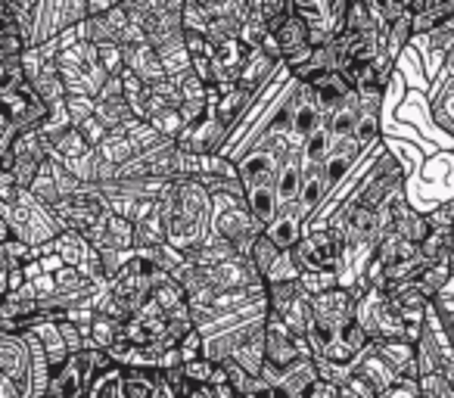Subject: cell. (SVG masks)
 <instances>
[{"label": "cell", "mask_w": 454, "mask_h": 398, "mask_svg": "<svg viewBox=\"0 0 454 398\" xmlns=\"http://www.w3.org/2000/svg\"><path fill=\"white\" fill-rule=\"evenodd\" d=\"M0 377L13 379L22 395L32 398V348L26 336L0 333Z\"/></svg>", "instance_id": "6da1fadb"}, {"label": "cell", "mask_w": 454, "mask_h": 398, "mask_svg": "<svg viewBox=\"0 0 454 398\" xmlns=\"http://www.w3.org/2000/svg\"><path fill=\"white\" fill-rule=\"evenodd\" d=\"M265 355L274 371H286L296 361H302V348H299L296 336L286 330V324L278 315H265Z\"/></svg>", "instance_id": "7a4b0ae2"}, {"label": "cell", "mask_w": 454, "mask_h": 398, "mask_svg": "<svg viewBox=\"0 0 454 398\" xmlns=\"http://www.w3.org/2000/svg\"><path fill=\"white\" fill-rule=\"evenodd\" d=\"M429 106H433V121L448 140H454V78L439 75L429 90Z\"/></svg>", "instance_id": "3957f363"}, {"label": "cell", "mask_w": 454, "mask_h": 398, "mask_svg": "<svg viewBox=\"0 0 454 398\" xmlns=\"http://www.w3.org/2000/svg\"><path fill=\"white\" fill-rule=\"evenodd\" d=\"M317 379H321L317 361L315 358H302V361H296L293 367H286V371H280L278 386H274V389H280L286 398H305Z\"/></svg>", "instance_id": "277c9868"}, {"label": "cell", "mask_w": 454, "mask_h": 398, "mask_svg": "<svg viewBox=\"0 0 454 398\" xmlns=\"http://www.w3.org/2000/svg\"><path fill=\"white\" fill-rule=\"evenodd\" d=\"M268 237H271L284 253H290V249H296L299 243L309 237V222L299 215L296 206H286V209H280L278 222L268 228Z\"/></svg>", "instance_id": "5b68a950"}, {"label": "cell", "mask_w": 454, "mask_h": 398, "mask_svg": "<svg viewBox=\"0 0 454 398\" xmlns=\"http://www.w3.org/2000/svg\"><path fill=\"white\" fill-rule=\"evenodd\" d=\"M305 181H309V168H305L302 162V152H293L290 162L284 165V171H280L278 177V199H280V209H286V206H296L299 196H302V187Z\"/></svg>", "instance_id": "8992f818"}, {"label": "cell", "mask_w": 454, "mask_h": 398, "mask_svg": "<svg viewBox=\"0 0 454 398\" xmlns=\"http://www.w3.org/2000/svg\"><path fill=\"white\" fill-rule=\"evenodd\" d=\"M274 41H278V51H280V59H293L296 53H302L305 47H311L309 41H311V26L302 20V16H296L293 13L290 20L284 22V26L278 28V32L271 35Z\"/></svg>", "instance_id": "52a82bcc"}, {"label": "cell", "mask_w": 454, "mask_h": 398, "mask_svg": "<svg viewBox=\"0 0 454 398\" xmlns=\"http://www.w3.org/2000/svg\"><path fill=\"white\" fill-rule=\"evenodd\" d=\"M88 392H90L88 377H84L82 364L72 358L63 371L53 373L51 392H47V395H51V398H88Z\"/></svg>", "instance_id": "ba28073f"}, {"label": "cell", "mask_w": 454, "mask_h": 398, "mask_svg": "<svg viewBox=\"0 0 454 398\" xmlns=\"http://www.w3.org/2000/svg\"><path fill=\"white\" fill-rule=\"evenodd\" d=\"M340 146H342V140L336 137L333 131H330V125H324V128H317V131L311 134L309 140H305L299 152H302L305 168H324V165H327V159L333 156Z\"/></svg>", "instance_id": "9c48e42d"}, {"label": "cell", "mask_w": 454, "mask_h": 398, "mask_svg": "<svg viewBox=\"0 0 454 398\" xmlns=\"http://www.w3.org/2000/svg\"><path fill=\"white\" fill-rule=\"evenodd\" d=\"M247 209L259 218L265 228H271L280 215V199H278V183H265V187L247 190Z\"/></svg>", "instance_id": "30bf717a"}, {"label": "cell", "mask_w": 454, "mask_h": 398, "mask_svg": "<svg viewBox=\"0 0 454 398\" xmlns=\"http://www.w3.org/2000/svg\"><path fill=\"white\" fill-rule=\"evenodd\" d=\"M53 253L66 261V268H78V271L88 268V261L94 259V246H90L82 234H75V230H66V234L53 243Z\"/></svg>", "instance_id": "8fae6325"}, {"label": "cell", "mask_w": 454, "mask_h": 398, "mask_svg": "<svg viewBox=\"0 0 454 398\" xmlns=\"http://www.w3.org/2000/svg\"><path fill=\"white\" fill-rule=\"evenodd\" d=\"M90 144L82 137V131L78 128H69L66 134H59L57 140H53V150H51V159H57V162L63 165H72V162H82V159L90 156Z\"/></svg>", "instance_id": "7c38bea8"}, {"label": "cell", "mask_w": 454, "mask_h": 398, "mask_svg": "<svg viewBox=\"0 0 454 398\" xmlns=\"http://www.w3.org/2000/svg\"><path fill=\"white\" fill-rule=\"evenodd\" d=\"M299 296H302L299 280H293V284H268V315L286 317Z\"/></svg>", "instance_id": "4fadbf2b"}, {"label": "cell", "mask_w": 454, "mask_h": 398, "mask_svg": "<svg viewBox=\"0 0 454 398\" xmlns=\"http://www.w3.org/2000/svg\"><path fill=\"white\" fill-rule=\"evenodd\" d=\"M88 336H90V346L109 352V348L121 339V324L113 321V317H106V315H97L94 324L88 327Z\"/></svg>", "instance_id": "5bb4252c"}, {"label": "cell", "mask_w": 454, "mask_h": 398, "mask_svg": "<svg viewBox=\"0 0 454 398\" xmlns=\"http://www.w3.org/2000/svg\"><path fill=\"white\" fill-rule=\"evenodd\" d=\"M284 255V249L278 246V243L271 240V237H262L259 243H255V249H253V255H249V261L255 265V271L262 274V277H271V271H274V265H278V259Z\"/></svg>", "instance_id": "9a60e30c"}, {"label": "cell", "mask_w": 454, "mask_h": 398, "mask_svg": "<svg viewBox=\"0 0 454 398\" xmlns=\"http://www.w3.org/2000/svg\"><path fill=\"white\" fill-rule=\"evenodd\" d=\"M395 234H402L408 243H414V246H423V243L433 237V224H429V218H427V212H420V209H414L408 218H404V224L395 230Z\"/></svg>", "instance_id": "2e32d148"}, {"label": "cell", "mask_w": 454, "mask_h": 398, "mask_svg": "<svg viewBox=\"0 0 454 398\" xmlns=\"http://www.w3.org/2000/svg\"><path fill=\"white\" fill-rule=\"evenodd\" d=\"M377 346V352L383 355L386 361H389V367L392 371H402L404 364H411V361L417 358V348L414 346H408L404 339H389V342H373Z\"/></svg>", "instance_id": "e0dca14e"}, {"label": "cell", "mask_w": 454, "mask_h": 398, "mask_svg": "<svg viewBox=\"0 0 454 398\" xmlns=\"http://www.w3.org/2000/svg\"><path fill=\"white\" fill-rule=\"evenodd\" d=\"M153 128H156L159 134H162L165 140H177L184 131H187V121H184L181 109H162V113L156 115V119L150 121Z\"/></svg>", "instance_id": "ac0fdd59"}, {"label": "cell", "mask_w": 454, "mask_h": 398, "mask_svg": "<svg viewBox=\"0 0 454 398\" xmlns=\"http://www.w3.org/2000/svg\"><path fill=\"white\" fill-rule=\"evenodd\" d=\"M427 218H429V224H433V230L451 234L454 230V196L451 199H439V203L427 212Z\"/></svg>", "instance_id": "d6986e66"}, {"label": "cell", "mask_w": 454, "mask_h": 398, "mask_svg": "<svg viewBox=\"0 0 454 398\" xmlns=\"http://www.w3.org/2000/svg\"><path fill=\"white\" fill-rule=\"evenodd\" d=\"M121 339H125L128 346H134V348H146L153 342V333H150V327L140 321V317H131V321L121 324Z\"/></svg>", "instance_id": "ffe728a7"}, {"label": "cell", "mask_w": 454, "mask_h": 398, "mask_svg": "<svg viewBox=\"0 0 454 398\" xmlns=\"http://www.w3.org/2000/svg\"><path fill=\"white\" fill-rule=\"evenodd\" d=\"M305 398H342V386L333 383V379H317L315 386L309 389V395Z\"/></svg>", "instance_id": "44dd1931"}, {"label": "cell", "mask_w": 454, "mask_h": 398, "mask_svg": "<svg viewBox=\"0 0 454 398\" xmlns=\"http://www.w3.org/2000/svg\"><path fill=\"white\" fill-rule=\"evenodd\" d=\"M445 265H448V271H451V277H454V249H451V253H448Z\"/></svg>", "instance_id": "7402d4cb"}]
</instances>
